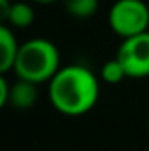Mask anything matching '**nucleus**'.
<instances>
[{
  "instance_id": "obj_1",
  "label": "nucleus",
  "mask_w": 149,
  "mask_h": 151,
  "mask_svg": "<svg viewBox=\"0 0 149 151\" xmlns=\"http://www.w3.org/2000/svg\"><path fill=\"white\" fill-rule=\"evenodd\" d=\"M51 106L67 116H81L95 107L100 97L98 79L84 65H67L49 81Z\"/></svg>"
},
{
  "instance_id": "obj_2",
  "label": "nucleus",
  "mask_w": 149,
  "mask_h": 151,
  "mask_svg": "<svg viewBox=\"0 0 149 151\" xmlns=\"http://www.w3.org/2000/svg\"><path fill=\"white\" fill-rule=\"evenodd\" d=\"M18 77L32 83H49L60 70V51L47 39H30L19 46L14 69Z\"/></svg>"
},
{
  "instance_id": "obj_3",
  "label": "nucleus",
  "mask_w": 149,
  "mask_h": 151,
  "mask_svg": "<svg viewBox=\"0 0 149 151\" xmlns=\"http://www.w3.org/2000/svg\"><path fill=\"white\" fill-rule=\"evenodd\" d=\"M109 25L121 39L132 37L149 28V7L144 0H117L109 11Z\"/></svg>"
},
{
  "instance_id": "obj_4",
  "label": "nucleus",
  "mask_w": 149,
  "mask_h": 151,
  "mask_svg": "<svg viewBox=\"0 0 149 151\" xmlns=\"http://www.w3.org/2000/svg\"><path fill=\"white\" fill-rule=\"evenodd\" d=\"M128 77L140 79L149 76V30L123 39L117 55Z\"/></svg>"
},
{
  "instance_id": "obj_5",
  "label": "nucleus",
  "mask_w": 149,
  "mask_h": 151,
  "mask_svg": "<svg viewBox=\"0 0 149 151\" xmlns=\"http://www.w3.org/2000/svg\"><path fill=\"white\" fill-rule=\"evenodd\" d=\"M37 97H39L37 83L18 77V81L11 84L7 106H12L14 109H19V111H27V109L35 106Z\"/></svg>"
},
{
  "instance_id": "obj_6",
  "label": "nucleus",
  "mask_w": 149,
  "mask_h": 151,
  "mask_svg": "<svg viewBox=\"0 0 149 151\" xmlns=\"http://www.w3.org/2000/svg\"><path fill=\"white\" fill-rule=\"evenodd\" d=\"M19 46L21 44H18L12 28L4 23L0 27V49H2V55H0V70H2V74H5V72H9V70L14 69V62H16Z\"/></svg>"
},
{
  "instance_id": "obj_7",
  "label": "nucleus",
  "mask_w": 149,
  "mask_h": 151,
  "mask_svg": "<svg viewBox=\"0 0 149 151\" xmlns=\"http://www.w3.org/2000/svg\"><path fill=\"white\" fill-rule=\"evenodd\" d=\"M34 19H35V11L27 2H12L7 14L4 16L5 25H9L11 28H27L34 23Z\"/></svg>"
},
{
  "instance_id": "obj_8",
  "label": "nucleus",
  "mask_w": 149,
  "mask_h": 151,
  "mask_svg": "<svg viewBox=\"0 0 149 151\" xmlns=\"http://www.w3.org/2000/svg\"><path fill=\"white\" fill-rule=\"evenodd\" d=\"M62 2L69 14H72L74 18H79V19H86L97 12L100 0H62Z\"/></svg>"
},
{
  "instance_id": "obj_9",
  "label": "nucleus",
  "mask_w": 149,
  "mask_h": 151,
  "mask_svg": "<svg viewBox=\"0 0 149 151\" xmlns=\"http://www.w3.org/2000/svg\"><path fill=\"white\" fill-rule=\"evenodd\" d=\"M100 76L105 83L109 84H116V83H121L125 77H128L123 63L119 62V58H112V60H107L104 65H102V70H100Z\"/></svg>"
},
{
  "instance_id": "obj_10",
  "label": "nucleus",
  "mask_w": 149,
  "mask_h": 151,
  "mask_svg": "<svg viewBox=\"0 0 149 151\" xmlns=\"http://www.w3.org/2000/svg\"><path fill=\"white\" fill-rule=\"evenodd\" d=\"M9 90H11V83L2 76L0 77V106H7V102H9Z\"/></svg>"
},
{
  "instance_id": "obj_11",
  "label": "nucleus",
  "mask_w": 149,
  "mask_h": 151,
  "mask_svg": "<svg viewBox=\"0 0 149 151\" xmlns=\"http://www.w3.org/2000/svg\"><path fill=\"white\" fill-rule=\"evenodd\" d=\"M11 4L12 2H9V0H0V14H2V19H4V16L7 14V11H9V7H11Z\"/></svg>"
},
{
  "instance_id": "obj_12",
  "label": "nucleus",
  "mask_w": 149,
  "mask_h": 151,
  "mask_svg": "<svg viewBox=\"0 0 149 151\" xmlns=\"http://www.w3.org/2000/svg\"><path fill=\"white\" fill-rule=\"evenodd\" d=\"M34 2H39V4H51V2H56V0H34Z\"/></svg>"
}]
</instances>
